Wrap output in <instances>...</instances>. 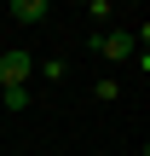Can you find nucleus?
Instances as JSON below:
<instances>
[{"instance_id": "obj_1", "label": "nucleus", "mask_w": 150, "mask_h": 156, "mask_svg": "<svg viewBox=\"0 0 150 156\" xmlns=\"http://www.w3.org/2000/svg\"><path fill=\"white\" fill-rule=\"evenodd\" d=\"M87 46H92V58H104V64H121V58H133V52H139L133 29H104V35H92Z\"/></svg>"}, {"instance_id": "obj_2", "label": "nucleus", "mask_w": 150, "mask_h": 156, "mask_svg": "<svg viewBox=\"0 0 150 156\" xmlns=\"http://www.w3.org/2000/svg\"><path fill=\"white\" fill-rule=\"evenodd\" d=\"M35 64H40V58H29L23 46H6V52H0V87H29V81H35Z\"/></svg>"}, {"instance_id": "obj_3", "label": "nucleus", "mask_w": 150, "mask_h": 156, "mask_svg": "<svg viewBox=\"0 0 150 156\" xmlns=\"http://www.w3.org/2000/svg\"><path fill=\"white\" fill-rule=\"evenodd\" d=\"M6 17H12V23H23V29H29V23H46V0H12V6H6Z\"/></svg>"}, {"instance_id": "obj_4", "label": "nucleus", "mask_w": 150, "mask_h": 156, "mask_svg": "<svg viewBox=\"0 0 150 156\" xmlns=\"http://www.w3.org/2000/svg\"><path fill=\"white\" fill-rule=\"evenodd\" d=\"M0 104L6 110H29L35 104V87H0Z\"/></svg>"}, {"instance_id": "obj_5", "label": "nucleus", "mask_w": 150, "mask_h": 156, "mask_svg": "<svg viewBox=\"0 0 150 156\" xmlns=\"http://www.w3.org/2000/svg\"><path fill=\"white\" fill-rule=\"evenodd\" d=\"M35 75H40L46 87H58V81L69 75V64H64V58H46V64H35Z\"/></svg>"}, {"instance_id": "obj_6", "label": "nucleus", "mask_w": 150, "mask_h": 156, "mask_svg": "<svg viewBox=\"0 0 150 156\" xmlns=\"http://www.w3.org/2000/svg\"><path fill=\"white\" fill-rule=\"evenodd\" d=\"M92 98H98V104H116V98H121V81H116V75H98V81H92Z\"/></svg>"}, {"instance_id": "obj_7", "label": "nucleus", "mask_w": 150, "mask_h": 156, "mask_svg": "<svg viewBox=\"0 0 150 156\" xmlns=\"http://www.w3.org/2000/svg\"><path fill=\"white\" fill-rule=\"evenodd\" d=\"M87 17H92V23H104V17H116V6H110V0H87Z\"/></svg>"}]
</instances>
